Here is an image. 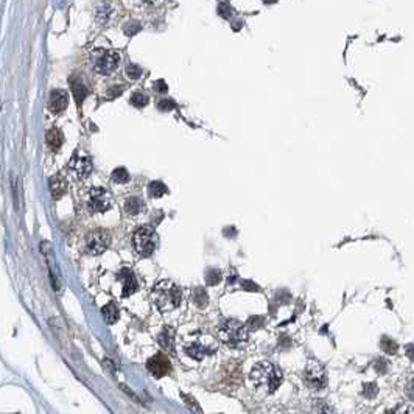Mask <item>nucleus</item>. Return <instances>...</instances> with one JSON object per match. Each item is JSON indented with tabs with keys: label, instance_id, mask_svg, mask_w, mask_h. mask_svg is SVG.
I'll return each mask as SVG.
<instances>
[{
	"label": "nucleus",
	"instance_id": "f257e3e1",
	"mask_svg": "<svg viewBox=\"0 0 414 414\" xmlns=\"http://www.w3.org/2000/svg\"><path fill=\"white\" fill-rule=\"evenodd\" d=\"M249 380L255 388H260L265 393L271 394L282 385L284 375L276 364L270 361H260L251 369Z\"/></svg>",
	"mask_w": 414,
	"mask_h": 414
},
{
	"label": "nucleus",
	"instance_id": "f03ea898",
	"mask_svg": "<svg viewBox=\"0 0 414 414\" xmlns=\"http://www.w3.org/2000/svg\"><path fill=\"white\" fill-rule=\"evenodd\" d=\"M151 299L158 310L161 312H171L181 306L182 291L181 288L171 280H161L155 285Z\"/></svg>",
	"mask_w": 414,
	"mask_h": 414
},
{
	"label": "nucleus",
	"instance_id": "7ed1b4c3",
	"mask_svg": "<svg viewBox=\"0 0 414 414\" xmlns=\"http://www.w3.org/2000/svg\"><path fill=\"white\" fill-rule=\"evenodd\" d=\"M218 336L224 344H228L229 347H234V349H238L248 343L249 332L243 322H240L237 319H228L220 325Z\"/></svg>",
	"mask_w": 414,
	"mask_h": 414
},
{
	"label": "nucleus",
	"instance_id": "20e7f679",
	"mask_svg": "<svg viewBox=\"0 0 414 414\" xmlns=\"http://www.w3.org/2000/svg\"><path fill=\"white\" fill-rule=\"evenodd\" d=\"M91 61L94 70L100 75H111L114 73L120 64V55L116 50L107 49H95L91 55Z\"/></svg>",
	"mask_w": 414,
	"mask_h": 414
},
{
	"label": "nucleus",
	"instance_id": "39448f33",
	"mask_svg": "<svg viewBox=\"0 0 414 414\" xmlns=\"http://www.w3.org/2000/svg\"><path fill=\"white\" fill-rule=\"evenodd\" d=\"M159 238L158 234L155 232V229L146 228V226H142L139 228L134 234H133V246L134 251L142 255V257H149L158 248Z\"/></svg>",
	"mask_w": 414,
	"mask_h": 414
},
{
	"label": "nucleus",
	"instance_id": "423d86ee",
	"mask_svg": "<svg viewBox=\"0 0 414 414\" xmlns=\"http://www.w3.org/2000/svg\"><path fill=\"white\" fill-rule=\"evenodd\" d=\"M86 197V206L91 213H103L112 207V197L103 187H92Z\"/></svg>",
	"mask_w": 414,
	"mask_h": 414
},
{
	"label": "nucleus",
	"instance_id": "0eeeda50",
	"mask_svg": "<svg viewBox=\"0 0 414 414\" xmlns=\"http://www.w3.org/2000/svg\"><path fill=\"white\" fill-rule=\"evenodd\" d=\"M111 245V234L106 229H95L86 237V251L92 255L104 252Z\"/></svg>",
	"mask_w": 414,
	"mask_h": 414
},
{
	"label": "nucleus",
	"instance_id": "6e6552de",
	"mask_svg": "<svg viewBox=\"0 0 414 414\" xmlns=\"http://www.w3.org/2000/svg\"><path fill=\"white\" fill-rule=\"evenodd\" d=\"M304 374H306V383L312 389H322L325 386V372L318 361L310 360Z\"/></svg>",
	"mask_w": 414,
	"mask_h": 414
},
{
	"label": "nucleus",
	"instance_id": "1a4fd4ad",
	"mask_svg": "<svg viewBox=\"0 0 414 414\" xmlns=\"http://www.w3.org/2000/svg\"><path fill=\"white\" fill-rule=\"evenodd\" d=\"M91 171H92V162L88 156H81V155L72 156L69 162V173L75 179H84L89 176Z\"/></svg>",
	"mask_w": 414,
	"mask_h": 414
},
{
	"label": "nucleus",
	"instance_id": "9d476101",
	"mask_svg": "<svg viewBox=\"0 0 414 414\" xmlns=\"http://www.w3.org/2000/svg\"><path fill=\"white\" fill-rule=\"evenodd\" d=\"M146 367H148L149 372H151V375H155V377H158V379L165 377V375H168L171 372V363L164 354L153 355L151 358L148 360Z\"/></svg>",
	"mask_w": 414,
	"mask_h": 414
},
{
	"label": "nucleus",
	"instance_id": "9b49d317",
	"mask_svg": "<svg viewBox=\"0 0 414 414\" xmlns=\"http://www.w3.org/2000/svg\"><path fill=\"white\" fill-rule=\"evenodd\" d=\"M120 284H122V296L123 297H129L133 293H136L139 290V282H137V277L136 274L128 270V268H123L119 271L117 274Z\"/></svg>",
	"mask_w": 414,
	"mask_h": 414
},
{
	"label": "nucleus",
	"instance_id": "f8f14e48",
	"mask_svg": "<svg viewBox=\"0 0 414 414\" xmlns=\"http://www.w3.org/2000/svg\"><path fill=\"white\" fill-rule=\"evenodd\" d=\"M69 106V95L66 91L62 89H55L52 91L50 94V98H49V107L53 114H61L64 112Z\"/></svg>",
	"mask_w": 414,
	"mask_h": 414
},
{
	"label": "nucleus",
	"instance_id": "ddd939ff",
	"mask_svg": "<svg viewBox=\"0 0 414 414\" xmlns=\"http://www.w3.org/2000/svg\"><path fill=\"white\" fill-rule=\"evenodd\" d=\"M49 189L53 200H61L67 193V181L61 175H55L49 181Z\"/></svg>",
	"mask_w": 414,
	"mask_h": 414
},
{
	"label": "nucleus",
	"instance_id": "4468645a",
	"mask_svg": "<svg viewBox=\"0 0 414 414\" xmlns=\"http://www.w3.org/2000/svg\"><path fill=\"white\" fill-rule=\"evenodd\" d=\"M185 352H187V355H190V357L195 358V360H203L206 355L212 354L213 351H212L210 347H207V346H204V344L195 341V343H192V344H189V346H185Z\"/></svg>",
	"mask_w": 414,
	"mask_h": 414
},
{
	"label": "nucleus",
	"instance_id": "2eb2a0df",
	"mask_svg": "<svg viewBox=\"0 0 414 414\" xmlns=\"http://www.w3.org/2000/svg\"><path fill=\"white\" fill-rule=\"evenodd\" d=\"M62 140H64L62 139V133L58 128H52L46 134V142H47L49 148L52 149L53 153L59 151V148L62 146Z\"/></svg>",
	"mask_w": 414,
	"mask_h": 414
},
{
	"label": "nucleus",
	"instance_id": "dca6fc26",
	"mask_svg": "<svg viewBox=\"0 0 414 414\" xmlns=\"http://www.w3.org/2000/svg\"><path fill=\"white\" fill-rule=\"evenodd\" d=\"M145 209V203L139 197H129L125 201V212L128 215H139Z\"/></svg>",
	"mask_w": 414,
	"mask_h": 414
},
{
	"label": "nucleus",
	"instance_id": "f3484780",
	"mask_svg": "<svg viewBox=\"0 0 414 414\" xmlns=\"http://www.w3.org/2000/svg\"><path fill=\"white\" fill-rule=\"evenodd\" d=\"M70 84H72V91H73V97L77 100L78 104H81V101L86 98V95L89 94V89L84 86V83L80 80V78H75V80H70Z\"/></svg>",
	"mask_w": 414,
	"mask_h": 414
},
{
	"label": "nucleus",
	"instance_id": "a211bd4d",
	"mask_svg": "<svg viewBox=\"0 0 414 414\" xmlns=\"http://www.w3.org/2000/svg\"><path fill=\"white\" fill-rule=\"evenodd\" d=\"M158 341H159V344H161L165 351H171V349H173V341H175V333H173V330L168 329V327H165V329L159 333Z\"/></svg>",
	"mask_w": 414,
	"mask_h": 414
},
{
	"label": "nucleus",
	"instance_id": "6ab92c4d",
	"mask_svg": "<svg viewBox=\"0 0 414 414\" xmlns=\"http://www.w3.org/2000/svg\"><path fill=\"white\" fill-rule=\"evenodd\" d=\"M101 313H103V318L107 324H116L119 321V309L116 304H106L103 309H101Z\"/></svg>",
	"mask_w": 414,
	"mask_h": 414
},
{
	"label": "nucleus",
	"instance_id": "aec40b11",
	"mask_svg": "<svg viewBox=\"0 0 414 414\" xmlns=\"http://www.w3.org/2000/svg\"><path fill=\"white\" fill-rule=\"evenodd\" d=\"M167 185L164 182H159V181H153L151 184L148 185V195L158 200V198H162L165 193H167Z\"/></svg>",
	"mask_w": 414,
	"mask_h": 414
},
{
	"label": "nucleus",
	"instance_id": "412c9836",
	"mask_svg": "<svg viewBox=\"0 0 414 414\" xmlns=\"http://www.w3.org/2000/svg\"><path fill=\"white\" fill-rule=\"evenodd\" d=\"M111 178H112V181L117 182V184H126L129 181V173H128L126 168L119 167V168H116L114 171H112Z\"/></svg>",
	"mask_w": 414,
	"mask_h": 414
},
{
	"label": "nucleus",
	"instance_id": "4be33fe9",
	"mask_svg": "<svg viewBox=\"0 0 414 414\" xmlns=\"http://www.w3.org/2000/svg\"><path fill=\"white\" fill-rule=\"evenodd\" d=\"M181 397H182V400H184V403L187 405V408H189L190 411H193L195 414H203V409H201V406H200V403H198V400H195L192 396H189V394H181Z\"/></svg>",
	"mask_w": 414,
	"mask_h": 414
},
{
	"label": "nucleus",
	"instance_id": "5701e85b",
	"mask_svg": "<svg viewBox=\"0 0 414 414\" xmlns=\"http://www.w3.org/2000/svg\"><path fill=\"white\" fill-rule=\"evenodd\" d=\"M131 104H134L136 107H145L148 104V97L143 92H134L131 95Z\"/></svg>",
	"mask_w": 414,
	"mask_h": 414
},
{
	"label": "nucleus",
	"instance_id": "b1692460",
	"mask_svg": "<svg viewBox=\"0 0 414 414\" xmlns=\"http://www.w3.org/2000/svg\"><path fill=\"white\" fill-rule=\"evenodd\" d=\"M313 414H333V412H332V408H330L325 402L318 400V402L315 403Z\"/></svg>",
	"mask_w": 414,
	"mask_h": 414
},
{
	"label": "nucleus",
	"instance_id": "393cba45",
	"mask_svg": "<svg viewBox=\"0 0 414 414\" xmlns=\"http://www.w3.org/2000/svg\"><path fill=\"white\" fill-rule=\"evenodd\" d=\"M126 73H128V77L131 78V80H137V78H140V75H142V70L137 67V66H134V64H131V66H128V69H126Z\"/></svg>",
	"mask_w": 414,
	"mask_h": 414
},
{
	"label": "nucleus",
	"instance_id": "a878e982",
	"mask_svg": "<svg viewBox=\"0 0 414 414\" xmlns=\"http://www.w3.org/2000/svg\"><path fill=\"white\" fill-rule=\"evenodd\" d=\"M377 385H374V383H367V385H364V396L366 397H369V399H372L375 394H377Z\"/></svg>",
	"mask_w": 414,
	"mask_h": 414
},
{
	"label": "nucleus",
	"instance_id": "bb28decb",
	"mask_svg": "<svg viewBox=\"0 0 414 414\" xmlns=\"http://www.w3.org/2000/svg\"><path fill=\"white\" fill-rule=\"evenodd\" d=\"M123 30H125V33H126L128 36H134V34L140 30V25H136L134 22H129Z\"/></svg>",
	"mask_w": 414,
	"mask_h": 414
},
{
	"label": "nucleus",
	"instance_id": "cd10ccee",
	"mask_svg": "<svg viewBox=\"0 0 414 414\" xmlns=\"http://www.w3.org/2000/svg\"><path fill=\"white\" fill-rule=\"evenodd\" d=\"M385 414H408V411H406L405 408L399 406V408H394V409H391V411H386Z\"/></svg>",
	"mask_w": 414,
	"mask_h": 414
},
{
	"label": "nucleus",
	"instance_id": "c85d7f7f",
	"mask_svg": "<svg viewBox=\"0 0 414 414\" xmlns=\"http://www.w3.org/2000/svg\"><path fill=\"white\" fill-rule=\"evenodd\" d=\"M406 393H408V396H409V397H412V399H414V379L409 382V385H408V388H406Z\"/></svg>",
	"mask_w": 414,
	"mask_h": 414
},
{
	"label": "nucleus",
	"instance_id": "c756f323",
	"mask_svg": "<svg viewBox=\"0 0 414 414\" xmlns=\"http://www.w3.org/2000/svg\"><path fill=\"white\" fill-rule=\"evenodd\" d=\"M408 355H409V358H411V360H414V347H412V346H409V347H408Z\"/></svg>",
	"mask_w": 414,
	"mask_h": 414
}]
</instances>
